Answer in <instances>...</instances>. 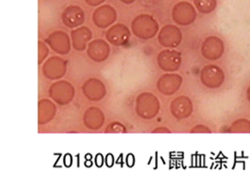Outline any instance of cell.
I'll return each instance as SVG.
<instances>
[{
  "label": "cell",
  "instance_id": "9a60e30c",
  "mask_svg": "<svg viewBox=\"0 0 250 185\" xmlns=\"http://www.w3.org/2000/svg\"><path fill=\"white\" fill-rule=\"evenodd\" d=\"M197 9L203 14H208L215 9L217 0H194Z\"/></svg>",
  "mask_w": 250,
  "mask_h": 185
},
{
  "label": "cell",
  "instance_id": "9c48e42d",
  "mask_svg": "<svg viewBox=\"0 0 250 185\" xmlns=\"http://www.w3.org/2000/svg\"><path fill=\"white\" fill-rule=\"evenodd\" d=\"M88 54L95 61H102L108 56V45L101 40L94 41L89 45Z\"/></svg>",
  "mask_w": 250,
  "mask_h": 185
},
{
  "label": "cell",
  "instance_id": "8992f818",
  "mask_svg": "<svg viewBox=\"0 0 250 185\" xmlns=\"http://www.w3.org/2000/svg\"><path fill=\"white\" fill-rule=\"evenodd\" d=\"M159 41L166 47H175L181 41V34L173 26H167L159 34Z\"/></svg>",
  "mask_w": 250,
  "mask_h": 185
},
{
  "label": "cell",
  "instance_id": "e0dca14e",
  "mask_svg": "<svg viewBox=\"0 0 250 185\" xmlns=\"http://www.w3.org/2000/svg\"><path fill=\"white\" fill-rule=\"evenodd\" d=\"M120 1H121V2H123V3H133V2H134L135 0H120Z\"/></svg>",
  "mask_w": 250,
  "mask_h": 185
},
{
  "label": "cell",
  "instance_id": "7c38bea8",
  "mask_svg": "<svg viewBox=\"0 0 250 185\" xmlns=\"http://www.w3.org/2000/svg\"><path fill=\"white\" fill-rule=\"evenodd\" d=\"M128 31L125 26H114L108 31V39L114 44H122L128 40Z\"/></svg>",
  "mask_w": 250,
  "mask_h": 185
},
{
  "label": "cell",
  "instance_id": "ba28073f",
  "mask_svg": "<svg viewBox=\"0 0 250 185\" xmlns=\"http://www.w3.org/2000/svg\"><path fill=\"white\" fill-rule=\"evenodd\" d=\"M84 14L78 6H70L62 14V21L69 27H74L83 23Z\"/></svg>",
  "mask_w": 250,
  "mask_h": 185
},
{
  "label": "cell",
  "instance_id": "5bb4252c",
  "mask_svg": "<svg viewBox=\"0 0 250 185\" xmlns=\"http://www.w3.org/2000/svg\"><path fill=\"white\" fill-rule=\"evenodd\" d=\"M181 83V78L178 75H165L159 81V86L162 89L178 88Z\"/></svg>",
  "mask_w": 250,
  "mask_h": 185
},
{
  "label": "cell",
  "instance_id": "7a4b0ae2",
  "mask_svg": "<svg viewBox=\"0 0 250 185\" xmlns=\"http://www.w3.org/2000/svg\"><path fill=\"white\" fill-rule=\"evenodd\" d=\"M173 16L177 23L180 24H189L195 20L196 14L193 6L187 2H181L174 6Z\"/></svg>",
  "mask_w": 250,
  "mask_h": 185
},
{
  "label": "cell",
  "instance_id": "4fadbf2b",
  "mask_svg": "<svg viewBox=\"0 0 250 185\" xmlns=\"http://www.w3.org/2000/svg\"><path fill=\"white\" fill-rule=\"evenodd\" d=\"M72 36H73L75 49L81 50L84 49L86 42L91 38V32L88 29L83 28V29H78L76 31L73 32Z\"/></svg>",
  "mask_w": 250,
  "mask_h": 185
},
{
  "label": "cell",
  "instance_id": "3957f363",
  "mask_svg": "<svg viewBox=\"0 0 250 185\" xmlns=\"http://www.w3.org/2000/svg\"><path fill=\"white\" fill-rule=\"evenodd\" d=\"M202 52L203 55L208 60H217L223 54L224 45L218 38H208L203 44Z\"/></svg>",
  "mask_w": 250,
  "mask_h": 185
},
{
  "label": "cell",
  "instance_id": "5b68a950",
  "mask_svg": "<svg viewBox=\"0 0 250 185\" xmlns=\"http://www.w3.org/2000/svg\"><path fill=\"white\" fill-rule=\"evenodd\" d=\"M116 18L115 11L111 6L105 5L100 7L94 13V20L97 25L100 28H105L106 26L114 22Z\"/></svg>",
  "mask_w": 250,
  "mask_h": 185
},
{
  "label": "cell",
  "instance_id": "8fae6325",
  "mask_svg": "<svg viewBox=\"0 0 250 185\" xmlns=\"http://www.w3.org/2000/svg\"><path fill=\"white\" fill-rule=\"evenodd\" d=\"M49 43L55 51L60 52L62 54L67 53L69 49L68 37L66 34L62 33H54L50 37Z\"/></svg>",
  "mask_w": 250,
  "mask_h": 185
},
{
  "label": "cell",
  "instance_id": "2e32d148",
  "mask_svg": "<svg viewBox=\"0 0 250 185\" xmlns=\"http://www.w3.org/2000/svg\"><path fill=\"white\" fill-rule=\"evenodd\" d=\"M85 1L89 5L96 6L102 3L103 2H104L105 0H85Z\"/></svg>",
  "mask_w": 250,
  "mask_h": 185
},
{
  "label": "cell",
  "instance_id": "277c9868",
  "mask_svg": "<svg viewBox=\"0 0 250 185\" xmlns=\"http://www.w3.org/2000/svg\"><path fill=\"white\" fill-rule=\"evenodd\" d=\"M225 75L221 69L216 66H207L202 72L203 83L211 88L221 84L224 81Z\"/></svg>",
  "mask_w": 250,
  "mask_h": 185
},
{
  "label": "cell",
  "instance_id": "6da1fadb",
  "mask_svg": "<svg viewBox=\"0 0 250 185\" xmlns=\"http://www.w3.org/2000/svg\"><path fill=\"white\" fill-rule=\"evenodd\" d=\"M134 33L139 37L148 39L153 37L158 30V24L148 15H141L133 23Z\"/></svg>",
  "mask_w": 250,
  "mask_h": 185
},
{
  "label": "cell",
  "instance_id": "30bf717a",
  "mask_svg": "<svg viewBox=\"0 0 250 185\" xmlns=\"http://www.w3.org/2000/svg\"><path fill=\"white\" fill-rule=\"evenodd\" d=\"M65 66L62 63V61L60 59L54 58L49 60L48 63H46L44 71L45 74L49 78H58L62 76V73H64Z\"/></svg>",
  "mask_w": 250,
  "mask_h": 185
},
{
  "label": "cell",
  "instance_id": "52a82bcc",
  "mask_svg": "<svg viewBox=\"0 0 250 185\" xmlns=\"http://www.w3.org/2000/svg\"><path fill=\"white\" fill-rule=\"evenodd\" d=\"M159 63L165 70H175L180 64V57L176 52L164 51L159 54Z\"/></svg>",
  "mask_w": 250,
  "mask_h": 185
}]
</instances>
